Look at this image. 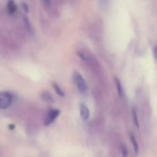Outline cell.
Segmentation results:
<instances>
[{
    "label": "cell",
    "instance_id": "obj_1",
    "mask_svg": "<svg viewBox=\"0 0 157 157\" xmlns=\"http://www.w3.org/2000/svg\"><path fill=\"white\" fill-rule=\"evenodd\" d=\"M73 81L81 93H85L87 90V85L84 77L81 73L78 71H75L73 74Z\"/></svg>",
    "mask_w": 157,
    "mask_h": 157
},
{
    "label": "cell",
    "instance_id": "obj_2",
    "mask_svg": "<svg viewBox=\"0 0 157 157\" xmlns=\"http://www.w3.org/2000/svg\"><path fill=\"white\" fill-rule=\"evenodd\" d=\"M13 96L9 91L0 92V110H6L9 108L12 104Z\"/></svg>",
    "mask_w": 157,
    "mask_h": 157
},
{
    "label": "cell",
    "instance_id": "obj_3",
    "mask_svg": "<svg viewBox=\"0 0 157 157\" xmlns=\"http://www.w3.org/2000/svg\"><path fill=\"white\" fill-rule=\"evenodd\" d=\"M60 114V110H56V109H52L50 110L46 114L45 118H44V124L45 126H49L50 124H52V123H54V121L57 119L58 116Z\"/></svg>",
    "mask_w": 157,
    "mask_h": 157
},
{
    "label": "cell",
    "instance_id": "obj_4",
    "mask_svg": "<svg viewBox=\"0 0 157 157\" xmlns=\"http://www.w3.org/2000/svg\"><path fill=\"white\" fill-rule=\"evenodd\" d=\"M80 113H81V117L83 119V121H87L90 117V111H89L88 107L87 105L84 104H80Z\"/></svg>",
    "mask_w": 157,
    "mask_h": 157
},
{
    "label": "cell",
    "instance_id": "obj_5",
    "mask_svg": "<svg viewBox=\"0 0 157 157\" xmlns=\"http://www.w3.org/2000/svg\"><path fill=\"white\" fill-rule=\"evenodd\" d=\"M114 82H115V86H116V88L117 90L118 94L120 97H124V89H123L122 84H121V81L118 79V78L115 77L114 78Z\"/></svg>",
    "mask_w": 157,
    "mask_h": 157
},
{
    "label": "cell",
    "instance_id": "obj_6",
    "mask_svg": "<svg viewBox=\"0 0 157 157\" xmlns=\"http://www.w3.org/2000/svg\"><path fill=\"white\" fill-rule=\"evenodd\" d=\"M7 9H8V12H9L10 14H12V15L16 12L17 7L12 0H11V1L9 2V3H8Z\"/></svg>",
    "mask_w": 157,
    "mask_h": 157
},
{
    "label": "cell",
    "instance_id": "obj_7",
    "mask_svg": "<svg viewBox=\"0 0 157 157\" xmlns=\"http://www.w3.org/2000/svg\"><path fill=\"white\" fill-rule=\"evenodd\" d=\"M132 117H133V124H135L137 128H139L140 124H139V120H138V116H137V113H136V110H135L134 108L132 110Z\"/></svg>",
    "mask_w": 157,
    "mask_h": 157
},
{
    "label": "cell",
    "instance_id": "obj_8",
    "mask_svg": "<svg viewBox=\"0 0 157 157\" xmlns=\"http://www.w3.org/2000/svg\"><path fill=\"white\" fill-rule=\"evenodd\" d=\"M52 86H53L54 89H55V92L57 93V94L59 95L60 97L64 96V93L63 92V90H61V87H60L59 86L56 84V83H53V84H52Z\"/></svg>",
    "mask_w": 157,
    "mask_h": 157
},
{
    "label": "cell",
    "instance_id": "obj_9",
    "mask_svg": "<svg viewBox=\"0 0 157 157\" xmlns=\"http://www.w3.org/2000/svg\"><path fill=\"white\" fill-rule=\"evenodd\" d=\"M130 139H131L132 144L133 146V149H134V151L136 153H138V151H139V147H138V144L136 140V138L133 135H131L130 136Z\"/></svg>",
    "mask_w": 157,
    "mask_h": 157
},
{
    "label": "cell",
    "instance_id": "obj_10",
    "mask_svg": "<svg viewBox=\"0 0 157 157\" xmlns=\"http://www.w3.org/2000/svg\"><path fill=\"white\" fill-rule=\"evenodd\" d=\"M42 98H44L46 101H48V102L53 101V100H52V95H51L50 93H48V92H44V93L42 94Z\"/></svg>",
    "mask_w": 157,
    "mask_h": 157
},
{
    "label": "cell",
    "instance_id": "obj_11",
    "mask_svg": "<svg viewBox=\"0 0 157 157\" xmlns=\"http://www.w3.org/2000/svg\"><path fill=\"white\" fill-rule=\"evenodd\" d=\"M153 53H154V57H155V59L157 61V46H156L154 48V51H153Z\"/></svg>",
    "mask_w": 157,
    "mask_h": 157
},
{
    "label": "cell",
    "instance_id": "obj_12",
    "mask_svg": "<svg viewBox=\"0 0 157 157\" xmlns=\"http://www.w3.org/2000/svg\"><path fill=\"white\" fill-rule=\"evenodd\" d=\"M123 151H124V156H126V155H127V148H126L125 147H123Z\"/></svg>",
    "mask_w": 157,
    "mask_h": 157
},
{
    "label": "cell",
    "instance_id": "obj_13",
    "mask_svg": "<svg viewBox=\"0 0 157 157\" xmlns=\"http://www.w3.org/2000/svg\"><path fill=\"white\" fill-rule=\"evenodd\" d=\"M45 1L47 2H50V1H51V0H45Z\"/></svg>",
    "mask_w": 157,
    "mask_h": 157
}]
</instances>
